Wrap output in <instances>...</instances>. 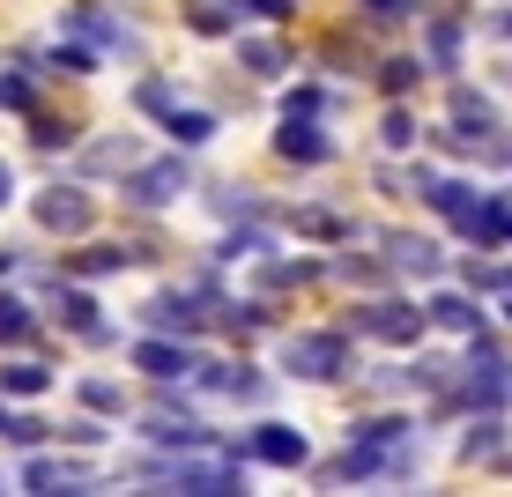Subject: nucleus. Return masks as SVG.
<instances>
[{
  "label": "nucleus",
  "instance_id": "obj_32",
  "mask_svg": "<svg viewBox=\"0 0 512 497\" xmlns=\"http://www.w3.org/2000/svg\"><path fill=\"white\" fill-rule=\"evenodd\" d=\"M8 186H15V171H8V164H0V201H8Z\"/></svg>",
  "mask_w": 512,
  "mask_h": 497
},
{
  "label": "nucleus",
  "instance_id": "obj_9",
  "mask_svg": "<svg viewBox=\"0 0 512 497\" xmlns=\"http://www.w3.org/2000/svg\"><path fill=\"white\" fill-rule=\"evenodd\" d=\"M134 364H141V371H156V379H179V371H193V357H186V349H171V342H141V349H134Z\"/></svg>",
  "mask_w": 512,
  "mask_h": 497
},
{
  "label": "nucleus",
  "instance_id": "obj_15",
  "mask_svg": "<svg viewBox=\"0 0 512 497\" xmlns=\"http://www.w3.org/2000/svg\"><path fill=\"white\" fill-rule=\"evenodd\" d=\"M60 312H67V327H75L82 342H104V327H97V305H90L82 290H67V305H60Z\"/></svg>",
  "mask_w": 512,
  "mask_h": 497
},
{
  "label": "nucleus",
  "instance_id": "obj_4",
  "mask_svg": "<svg viewBox=\"0 0 512 497\" xmlns=\"http://www.w3.org/2000/svg\"><path fill=\"white\" fill-rule=\"evenodd\" d=\"M186 193V164L171 156V164H149V171H134V201L141 208H164V201H179Z\"/></svg>",
  "mask_w": 512,
  "mask_h": 497
},
{
  "label": "nucleus",
  "instance_id": "obj_21",
  "mask_svg": "<svg viewBox=\"0 0 512 497\" xmlns=\"http://www.w3.org/2000/svg\"><path fill=\"white\" fill-rule=\"evenodd\" d=\"M23 334H30V305L0 297V342H23Z\"/></svg>",
  "mask_w": 512,
  "mask_h": 497
},
{
  "label": "nucleus",
  "instance_id": "obj_13",
  "mask_svg": "<svg viewBox=\"0 0 512 497\" xmlns=\"http://www.w3.org/2000/svg\"><path fill=\"white\" fill-rule=\"evenodd\" d=\"M394 268H409V275H438V245H423V238H394Z\"/></svg>",
  "mask_w": 512,
  "mask_h": 497
},
{
  "label": "nucleus",
  "instance_id": "obj_19",
  "mask_svg": "<svg viewBox=\"0 0 512 497\" xmlns=\"http://www.w3.org/2000/svg\"><path fill=\"white\" fill-rule=\"evenodd\" d=\"M0 386H8V394H45V364H8Z\"/></svg>",
  "mask_w": 512,
  "mask_h": 497
},
{
  "label": "nucleus",
  "instance_id": "obj_30",
  "mask_svg": "<svg viewBox=\"0 0 512 497\" xmlns=\"http://www.w3.org/2000/svg\"><path fill=\"white\" fill-rule=\"evenodd\" d=\"M364 8H379V23H401V15H409V0H364Z\"/></svg>",
  "mask_w": 512,
  "mask_h": 497
},
{
  "label": "nucleus",
  "instance_id": "obj_2",
  "mask_svg": "<svg viewBox=\"0 0 512 497\" xmlns=\"http://www.w3.org/2000/svg\"><path fill=\"white\" fill-rule=\"evenodd\" d=\"M245 453L253 460H268V468H305V431H290V423H260L253 438H245Z\"/></svg>",
  "mask_w": 512,
  "mask_h": 497
},
{
  "label": "nucleus",
  "instance_id": "obj_23",
  "mask_svg": "<svg viewBox=\"0 0 512 497\" xmlns=\"http://www.w3.org/2000/svg\"><path fill=\"white\" fill-rule=\"evenodd\" d=\"M75 268L82 275H112V268H127V253H119V245H97V253H82Z\"/></svg>",
  "mask_w": 512,
  "mask_h": 497
},
{
  "label": "nucleus",
  "instance_id": "obj_1",
  "mask_svg": "<svg viewBox=\"0 0 512 497\" xmlns=\"http://www.w3.org/2000/svg\"><path fill=\"white\" fill-rule=\"evenodd\" d=\"M282 364H290L297 379H334V371L349 364V342H342V334H290Z\"/></svg>",
  "mask_w": 512,
  "mask_h": 497
},
{
  "label": "nucleus",
  "instance_id": "obj_28",
  "mask_svg": "<svg viewBox=\"0 0 512 497\" xmlns=\"http://www.w3.org/2000/svg\"><path fill=\"white\" fill-rule=\"evenodd\" d=\"M409 141H416V127H409V112H394V119H386V149H409Z\"/></svg>",
  "mask_w": 512,
  "mask_h": 497
},
{
  "label": "nucleus",
  "instance_id": "obj_17",
  "mask_svg": "<svg viewBox=\"0 0 512 497\" xmlns=\"http://www.w3.org/2000/svg\"><path fill=\"white\" fill-rule=\"evenodd\" d=\"M431 319H438V327H461V334H468V327H483V312H475L468 297H438Z\"/></svg>",
  "mask_w": 512,
  "mask_h": 497
},
{
  "label": "nucleus",
  "instance_id": "obj_25",
  "mask_svg": "<svg viewBox=\"0 0 512 497\" xmlns=\"http://www.w3.org/2000/svg\"><path fill=\"white\" fill-rule=\"evenodd\" d=\"M90 164H97V171H119V164H134V149H127V141H97Z\"/></svg>",
  "mask_w": 512,
  "mask_h": 497
},
{
  "label": "nucleus",
  "instance_id": "obj_20",
  "mask_svg": "<svg viewBox=\"0 0 512 497\" xmlns=\"http://www.w3.org/2000/svg\"><path fill=\"white\" fill-rule=\"evenodd\" d=\"M23 483H30V490H52V483H75V468H60V460H30Z\"/></svg>",
  "mask_w": 512,
  "mask_h": 497
},
{
  "label": "nucleus",
  "instance_id": "obj_14",
  "mask_svg": "<svg viewBox=\"0 0 512 497\" xmlns=\"http://www.w3.org/2000/svg\"><path fill=\"white\" fill-rule=\"evenodd\" d=\"M149 438H164V446H201L208 431H201L193 416H156V423H149Z\"/></svg>",
  "mask_w": 512,
  "mask_h": 497
},
{
  "label": "nucleus",
  "instance_id": "obj_33",
  "mask_svg": "<svg viewBox=\"0 0 512 497\" xmlns=\"http://www.w3.org/2000/svg\"><path fill=\"white\" fill-rule=\"evenodd\" d=\"M0 268H8V260H0Z\"/></svg>",
  "mask_w": 512,
  "mask_h": 497
},
{
  "label": "nucleus",
  "instance_id": "obj_12",
  "mask_svg": "<svg viewBox=\"0 0 512 497\" xmlns=\"http://www.w3.org/2000/svg\"><path fill=\"white\" fill-rule=\"evenodd\" d=\"M149 319H156V327H164V334H193V327H201L186 297H156V305H149Z\"/></svg>",
  "mask_w": 512,
  "mask_h": 497
},
{
  "label": "nucleus",
  "instance_id": "obj_6",
  "mask_svg": "<svg viewBox=\"0 0 512 497\" xmlns=\"http://www.w3.org/2000/svg\"><path fill=\"white\" fill-rule=\"evenodd\" d=\"M164 483H186V490H238V468H223V460H171V468H156Z\"/></svg>",
  "mask_w": 512,
  "mask_h": 497
},
{
  "label": "nucleus",
  "instance_id": "obj_8",
  "mask_svg": "<svg viewBox=\"0 0 512 497\" xmlns=\"http://www.w3.org/2000/svg\"><path fill=\"white\" fill-rule=\"evenodd\" d=\"M468 401H483V408H505V401H512V364L483 349V371H468Z\"/></svg>",
  "mask_w": 512,
  "mask_h": 497
},
{
  "label": "nucleus",
  "instance_id": "obj_27",
  "mask_svg": "<svg viewBox=\"0 0 512 497\" xmlns=\"http://www.w3.org/2000/svg\"><path fill=\"white\" fill-rule=\"evenodd\" d=\"M0 104H8V112H30V82L23 75H0Z\"/></svg>",
  "mask_w": 512,
  "mask_h": 497
},
{
  "label": "nucleus",
  "instance_id": "obj_5",
  "mask_svg": "<svg viewBox=\"0 0 512 497\" xmlns=\"http://www.w3.org/2000/svg\"><path fill=\"white\" fill-rule=\"evenodd\" d=\"M275 149L290 156V164H320V156H327V134L312 127L305 112H290V119H282V134H275Z\"/></svg>",
  "mask_w": 512,
  "mask_h": 497
},
{
  "label": "nucleus",
  "instance_id": "obj_29",
  "mask_svg": "<svg viewBox=\"0 0 512 497\" xmlns=\"http://www.w3.org/2000/svg\"><path fill=\"white\" fill-rule=\"evenodd\" d=\"M82 401H90V408H119V386H104V379H90V386H82Z\"/></svg>",
  "mask_w": 512,
  "mask_h": 497
},
{
  "label": "nucleus",
  "instance_id": "obj_18",
  "mask_svg": "<svg viewBox=\"0 0 512 497\" xmlns=\"http://www.w3.org/2000/svg\"><path fill=\"white\" fill-rule=\"evenodd\" d=\"M453 127H475V134H490V104L461 90V97H453ZM475 134H468V141H475Z\"/></svg>",
  "mask_w": 512,
  "mask_h": 497
},
{
  "label": "nucleus",
  "instance_id": "obj_24",
  "mask_svg": "<svg viewBox=\"0 0 512 497\" xmlns=\"http://www.w3.org/2000/svg\"><path fill=\"white\" fill-rule=\"evenodd\" d=\"M134 104H141V112H171L179 97H171V82H141V90H134Z\"/></svg>",
  "mask_w": 512,
  "mask_h": 497
},
{
  "label": "nucleus",
  "instance_id": "obj_7",
  "mask_svg": "<svg viewBox=\"0 0 512 497\" xmlns=\"http://www.w3.org/2000/svg\"><path fill=\"white\" fill-rule=\"evenodd\" d=\"M38 223L45 230H90V201H82L75 186H52L45 201H38Z\"/></svg>",
  "mask_w": 512,
  "mask_h": 497
},
{
  "label": "nucleus",
  "instance_id": "obj_26",
  "mask_svg": "<svg viewBox=\"0 0 512 497\" xmlns=\"http://www.w3.org/2000/svg\"><path fill=\"white\" fill-rule=\"evenodd\" d=\"M416 75H423V60H394V67H386V90H416Z\"/></svg>",
  "mask_w": 512,
  "mask_h": 497
},
{
  "label": "nucleus",
  "instance_id": "obj_31",
  "mask_svg": "<svg viewBox=\"0 0 512 497\" xmlns=\"http://www.w3.org/2000/svg\"><path fill=\"white\" fill-rule=\"evenodd\" d=\"M245 8H260V15H282V8H290V0H245Z\"/></svg>",
  "mask_w": 512,
  "mask_h": 497
},
{
  "label": "nucleus",
  "instance_id": "obj_34",
  "mask_svg": "<svg viewBox=\"0 0 512 497\" xmlns=\"http://www.w3.org/2000/svg\"><path fill=\"white\" fill-rule=\"evenodd\" d=\"M0 423H8V416H0Z\"/></svg>",
  "mask_w": 512,
  "mask_h": 497
},
{
  "label": "nucleus",
  "instance_id": "obj_22",
  "mask_svg": "<svg viewBox=\"0 0 512 497\" xmlns=\"http://www.w3.org/2000/svg\"><path fill=\"white\" fill-rule=\"evenodd\" d=\"M498 446H505V423H475L468 431V460H490Z\"/></svg>",
  "mask_w": 512,
  "mask_h": 497
},
{
  "label": "nucleus",
  "instance_id": "obj_16",
  "mask_svg": "<svg viewBox=\"0 0 512 497\" xmlns=\"http://www.w3.org/2000/svg\"><path fill=\"white\" fill-rule=\"evenodd\" d=\"M238 60L253 67V75H282V67H290V60H282V45H268V38H245Z\"/></svg>",
  "mask_w": 512,
  "mask_h": 497
},
{
  "label": "nucleus",
  "instance_id": "obj_3",
  "mask_svg": "<svg viewBox=\"0 0 512 497\" xmlns=\"http://www.w3.org/2000/svg\"><path fill=\"white\" fill-rule=\"evenodd\" d=\"M357 334H379V342H416V334H423V312H416V305H364V312H357Z\"/></svg>",
  "mask_w": 512,
  "mask_h": 497
},
{
  "label": "nucleus",
  "instance_id": "obj_10",
  "mask_svg": "<svg viewBox=\"0 0 512 497\" xmlns=\"http://www.w3.org/2000/svg\"><path fill=\"white\" fill-rule=\"evenodd\" d=\"M164 119H171V141H179V149H201V141L216 134V119H208V112H179V104H171Z\"/></svg>",
  "mask_w": 512,
  "mask_h": 497
},
{
  "label": "nucleus",
  "instance_id": "obj_11",
  "mask_svg": "<svg viewBox=\"0 0 512 497\" xmlns=\"http://www.w3.org/2000/svg\"><path fill=\"white\" fill-rule=\"evenodd\" d=\"M453 60H461V23L438 15V23H431V67H446V75H453Z\"/></svg>",
  "mask_w": 512,
  "mask_h": 497
}]
</instances>
